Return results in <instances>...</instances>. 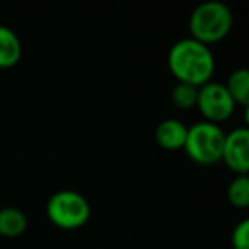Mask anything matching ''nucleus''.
Instances as JSON below:
<instances>
[{
    "label": "nucleus",
    "mask_w": 249,
    "mask_h": 249,
    "mask_svg": "<svg viewBox=\"0 0 249 249\" xmlns=\"http://www.w3.org/2000/svg\"><path fill=\"white\" fill-rule=\"evenodd\" d=\"M225 132L220 124L198 121L188 128L184 152L195 164L200 166H215L222 162V149H224Z\"/></svg>",
    "instance_id": "3"
},
{
    "label": "nucleus",
    "mask_w": 249,
    "mask_h": 249,
    "mask_svg": "<svg viewBox=\"0 0 249 249\" xmlns=\"http://www.w3.org/2000/svg\"><path fill=\"white\" fill-rule=\"evenodd\" d=\"M222 162L235 173L248 174L249 171V130L246 126L235 128L225 133L224 149H222Z\"/></svg>",
    "instance_id": "6"
},
{
    "label": "nucleus",
    "mask_w": 249,
    "mask_h": 249,
    "mask_svg": "<svg viewBox=\"0 0 249 249\" xmlns=\"http://www.w3.org/2000/svg\"><path fill=\"white\" fill-rule=\"evenodd\" d=\"M50 222L63 231H73L86 225L90 218V205L84 195L73 190L56 191L46 203Z\"/></svg>",
    "instance_id": "4"
},
{
    "label": "nucleus",
    "mask_w": 249,
    "mask_h": 249,
    "mask_svg": "<svg viewBox=\"0 0 249 249\" xmlns=\"http://www.w3.org/2000/svg\"><path fill=\"white\" fill-rule=\"evenodd\" d=\"M196 107L200 109L203 121L218 124L222 121L229 120L235 109V103L229 96L224 84L208 82L205 86L198 87Z\"/></svg>",
    "instance_id": "5"
},
{
    "label": "nucleus",
    "mask_w": 249,
    "mask_h": 249,
    "mask_svg": "<svg viewBox=\"0 0 249 249\" xmlns=\"http://www.w3.org/2000/svg\"><path fill=\"white\" fill-rule=\"evenodd\" d=\"M231 9L218 0H207L203 4L196 5L190 16V38L210 46L222 41L232 29Z\"/></svg>",
    "instance_id": "2"
},
{
    "label": "nucleus",
    "mask_w": 249,
    "mask_h": 249,
    "mask_svg": "<svg viewBox=\"0 0 249 249\" xmlns=\"http://www.w3.org/2000/svg\"><path fill=\"white\" fill-rule=\"evenodd\" d=\"M22 56V45L19 36L7 26H0V69L18 65Z\"/></svg>",
    "instance_id": "8"
},
{
    "label": "nucleus",
    "mask_w": 249,
    "mask_h": 249,
    "mask_svg": "<svg viewBox=\"0 0 249 249\" xmlns=\"http://www.w3.org/2000/svg\"><path fill=\"white\" fill-rule=\"evenodd\" d=\"M229 96L235 103V106L248 107L249 104V72L246 69H237L229 75L227 84H224Z\"/></svg>",
    "instance_id": "10"
},
{
    "label": "nucleus",
    "mask_w": 249,
    "mask_h": 249,
    "mask_svg": "<svg viewBox=\"0 0 249 249\" xmlns=\"http://www.w3.org/2000/svg\"><path fill=\"white\" fill-rule=\"evenodd\" d=\"M167 65L178 82L196 89L210 82L215 72V58L210 46L193 38H183L171 46Z\"/></svg>",
    "instance_id": "1"
},
{
    "label": "nucleus",
    "mask_w": 249,
    "mask_h": 249,
    "mask_svg": "<svg viewBox=\"0 0 249 249\" xmlns=\"http://www.w3.org/2000/svg\"><path fill=\"white\" fill-rule=\"evenodd\" d=\"M28 229V217L16 207H5L0 210V235L14 239L22 235Z\"/></svg>",
    "instance_id": "9"
},
{
    "label": "nucleus",
    "mask_w": 249,
    "mask_h": 249,
    "mask_svg": "<svg viewBox=\"0 0 249 249\" xmlns=\"http://www.w3.org/2000/svg\"><path fill=\"white\" fill-rule=\"evenodd\" d=\"M186 135L188 126L176 118L162 120L154 132V139H156L157 145L164 150H171V152L183 149L184 142H186Z\"/></svg>",
    "instance_id": "7"
},
{
    "label": "nucleus",
    "mask_w": 249,
    "mask_h": 249,
    "mask_svg": "<svg viewBox=\"0 0 249 249\" xmlns=\"http://www.w3.org/2000/svg\"><path fill=\"white\" fill-rule=\"evenodd\" d=\"M227 198L229 203L234 208H244L249 207V178L248 174H239L231 181L227 188Z\"/></svg>",
    "instance_id": "11"
},
{
    "label": "nucleus",
    "mask_w": 249,
    "mask_h": 249,
    "mask_svg": "<svg viewBox=\"0 0 249 249\" xmlns=\"http://www.w3.org/2000/svg\"><path fill=\"white\" fill-rule=\"evenodd\" d=\"M232 249H249V220H241L231 234Z\"/></svg>",
    "instance_id": "13"
},
{
    "label": "nucleus",
    "mask_w": 249,
    "mask_h": 249,
    "mask_svg": "<svg viewBox=\"0 0 249 249\" xmlns=\"http://www.w3.org/2000/svg\"><path fill=\"white\" fill-rule=\"evenodd\" d=\"M196 97H198V89L188 84L178 82L171 90V103L174 107L181 111H190L193 107H196Z\"/></svg>",
    "instance_id": "12"
}]
</instances>
